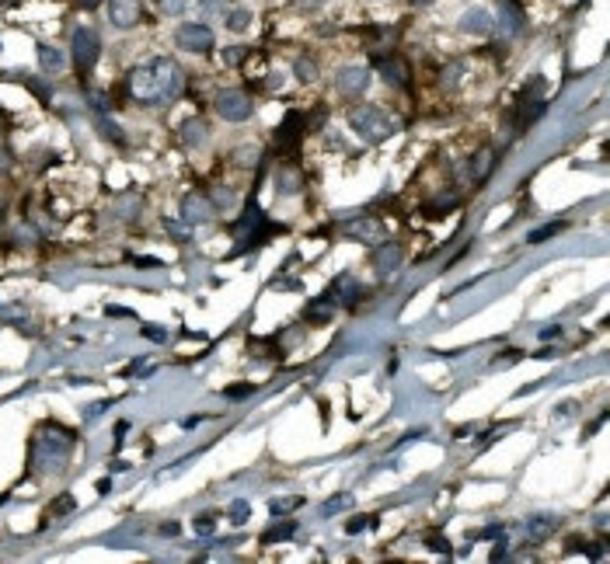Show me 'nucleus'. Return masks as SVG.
<instances>
[{
    "mask_svg": "<svg viewBox=\"0 0 610 564\" xmlns=\"http://www.w3.org/2000/svg\"><path fill=\"white\" fill-rule=\"evenodd\" d=\"M185 88V77H182V67L168 56H157L143 67H136L129 74V94L143 105H164V101H175Z\"/></svg>",
    "mask_w": 610,
    "mask_h": 564,
    "instance_id": "nucleus-1",
    "label": "nucleus"
},
{
    "mask_svg": "<svg viewBox=\"0 0 610 564\" xmlns=\"http://www.w3.org/2000/svg\"><path fill=\"white\" fill-rule=\"evenodd\" d=\"M70 450H74V432L49 422V425L39 429V436L32 443V467L39 474H53V470H60L67 464Z\"/></svg>",
    "mask_w": 610,
    "mask_h": 564,
    "instance_id": "nucleus-2",
    "label": "nucleus"
},
{
    "mask_svg": "<svg viewBox=\"0 0 610 564\" xmlns=\"http://www.w3.org/2000/svg\"><path fill=\"white\" fill-rule=\"evenodd\" d=\"M349 126H352L363 140H370V143H380V140H387V136L398 129V122H394L387 112L373 108V105H356V108L349 112Z\"/></svg>",
    "mask_w": 610,
    "mask_h": 564,
    "instance_id": "nucleus-3",
    "label": "nucleus"
},
{
    "mask_svg": "<svg viewBox=\"0 0 610 564\" xmlns=\"http://www.w3.org/2000/svg\"><path fill=\"white\" fill-rule=\"evenodd\" d=\"M98 53H102V39H98V32L95 28H77L74 32V39H70V56H74V67H77V74H81V81L95 70V63H98Z\"/></svg>",
    "mask_w": 610,
    "mask_h": 564,
    "instance_id": "nucleus-4",
    "label": "nucleus"
},
{
    "mask_svg": "<svg viewBox=\"0 0 610 564\" xmlns=\"http://www.w3.org/2000/svg\"><path fill=\"white\" fill-rule=\"evenodd\" d=\"M216 112L227 122H244V119H251V94L237 91V88H227V91L216 94Z\"/></svg>",
    "mask_w": 610,
    "mask_h": 564,
    "instance_id": "nucleus-5",
    "label": "nucleus"
},
{
    "mask_svg": "<svg viewBox=\"0 0 610 564\" xmlns=\"http://www.w3.org/2000/svg\"><path fill=\"white\" fill-rule=\"evenodd\" d=\"M175 39H178V46L189 49V53H209V49H213V28L196 25V21L182 25V28L175 32Z\"/></svg>",
    "mask_w": 610,
    "mask_h": 564,
    "instance_id": "nucleus-6",
    "label": "nucleus"
},
{
    "mask_svg": "<svg viewBox=\"0 0 610 564\" xmlns=\"http://www.w3.org/2000/svg\"><path fill=\"white\" fill-rule=\"evenodd\" d=\"M143 18V0H108V21L115 28H133Z\"/></svg>",
    "mask_w": 610,
    "mask_h": 564,
    "instance_id": "nucleus-7",
    "label": "nucleus"
},
{
    "mask_svg": "<svg viewBox=\"0 0 610 564\" xmlns=\"http://www.w3.org/2000/svg\"><path fill=\"white\" fill-rule=\"evenodd\" d=\"M209 216H213V206H209V199L206 195H185L182 199V223H189V227H199V223H209Z\"/></svg>",
    "mask_w": 610,
    "mask_h": 564,
    "instance_id": "nucleus-8",
    "label": "nucleus"
},
{
    "mask_svg": "<svg viewBox=\"0 0 610 564\" xmlns=\"http://www.w3.org/2000/svg\"><path fill=\"white\" fill-rule=\"evenodd\" d=\"M370 88V70L366 67H342L338 70V91L349 94V98H356V94H363Z\"/></svg>",
    "mask_w": 610,
    "mask_h": 564,
    "instance_id": "nucleus-9",
    "label": "nucleus"
},
{
    "mask_svg": "<svg viewBox=\"0 0 610 564\" xmlns=\"http://www.w3.org/2000/svg\"><path fill=\"white\" fill-rule=\"evenodd\" d=\"M492 28H496V21H492V14L485 7H471L460 18V32H468V35H489Z\"/></svg>",
    "mask_w": 610,
    "mask_h": 564,
    "instance_id": "nucleus-10",
    "label": "nucleus"
},
{
    "mask_svg": "<svg viewBox=\"0 0 610 564\" xmlns=\"http://www.w3.org/2000/svg\"><path fill=\"white\" fill-rule=\"evenodd\" d=\"M331 296L342 303V307H356L359 300H363V286L352 279V276H342V279H335V289H331Z\"/></svg>",
    "mask_w": 610,
    "mask_h": 564,
    "instance_id": "nucleus-11",
    "label": "nucleus"
},
{
    "mask_svg": "<svg viewBox=\"0 0 610 564\" xmlns=\"http://www.w3.org/2000/svg\"><path fill=\"white\" fill-rule=\"evenodd\" d=\"M377 67L391 84H408V67L402 56H377Z\"/></svg>",
    "mask_w": 610,
    "mask_h": 564,
    "instance_id": "nucleus-12",
    "label": "nucleus"
},
{
    "mask_svg": "<svg viewBox=\"0 0 610 564\" xmlns=\"http://www.w3.org/2000/svg\"><path fill=\"white\" fill-rule=\"evenodd\" d=\"M398 265H402V248H398V244H384V248L373 255V269H377L380 276L394 272Z\"/></svg>",
    "mask_w": 610,
    "mask_h": 564,
    "instance_id": "nucleus-13",
    "label": "nucleus"
},
{
    "mask_svg": "<svg viewBox=\"0 0 610 564\" xmlns=\"http://www.w3.org/2000/svg\"><path fill=\"white\" fill-rule=\"evenodd\" d=\"M39 67L42 74H63L67 70V56L53 46H39Z\"/></svg>",
    "mask_w": 610,
    "mask_h": 564,
    "instance_id": "nucleus-14",
    "label": "nucleus"
},
{
    "mask_svg": "<svg viewBox=\"0 0 610 564\" xmlns=\"http://www.w3.org/2000/svg\"><path fill=\"white\" fill-rule=\"evenodd\" d=\"M492 164H496V150H478L475 157H471V178L475 182H485L489 175H492Z\"/></svg>",
    "mask_w": 610,
    "mask_h": 564,
    "instance_id": "nucleus-15",
    "label": "nucleus"
},
{
    "mask_svg": "<svg viewBox=\"0 0 610 564\" xmlns=\"http://www.w3.org/2000/svg\"><path fill=\"white\" fill-rule=\"evenodd\" d=\"M331 314H335L331 296H321V300H314V303L307 307V321H310V324H324V321H331Z\"/></svg>",
    "mask_w": 610,
    "mask_h": 564,
    "instance_id": "nucleus-16",
    "label": "nucleus"
},
{
    "mask_svg": "<svg viewBox=\"0 0 610 564\" xmlns=\"http://www.w3.org/2000/svg\"><path fill=\"white\" fill-rule=\"evenodd\" d=\"M499 14H503V28H509L512 35L523 32V14H519V7H516L512 0H503V4H499Z\"/></svg>",
    "mask_w": 610,
    "mask_h": 564,
    "instance_id": "nucleus-17",
    "label": "nucleus"
},
{
    "mask_svg": "<svg viewBox=\"0 0 610 564\" xmlns=\"http://www.w3.org/2000/svg\"><path fill=\"white\" fill-rule=\"evenodd\" d=\"M551 519H530L526 523V544H541V540H548V533H551Z\"/></svg>",
    "mask_w": 610,
    "mask_h": 564,
    "instance_id": "nucleus-18",
    "label": "nucleus"
},
{
    "mask_svg": "<svg viewBox=\"0 0 610 564\" xmlns=\"http://www.w3.org/2000/svg\"><path fill=\"white\" fill-rule=\"evenodd\" d=\"M300 126H304V115H300V112H290V115H286V122L279 126V133H276V140H283V143H290V136H293V133H297Z\"/></svg>",
    "mask_w": 610,
    "mask_h": 564,
    "instance_id": "nucleus-19",
    "label": "nucleus"
},
{
    "mask_svg": "<svg viewBox=\"0 0 610 564\" xmlns=\"http://www.w3.org/2000/svg\"><path fill=\"white\" fill-rule=\"evenodd\" d=\"M182 140H185L189 147H199V143L206 140V126H203V122H196V119H192V122H185V129H182Z\"/></svg>",
    "mask_w": 610,
    "mask_h": 564,
    "instance_id": "nucleus-20",
    "label": "nucleus"
},
{
    "mask_svg": "<svg viewBox=\"0 0 610 564\" xmlns=\"http://www.w3.org/2000/svg\"><path fill=\"white\" fill-rule=\"evenodd\" d=\"M248 25H251V11L237 7V11H230V14H227V28H230V32H244Z\"/></svg>",
    "mask_w": 610,
    "mask_h": 564,
    "instance_id": "nucleus-21",
    "label": "nucleus"
},
{
    "mask_svg": "<svg viewBox=\"0 0 610 564\" xmlns=\"http://www.w3.org/2000/svg\"><path fill=\"white\" fill-rule=\"evenodd\" d=\"M562 230H565V223H562V220H555V223H548V227L533 230V234H530V244H541V241H548V237H555V234H562Z\"/></svg>",
    "mask_w": 610,
    "mask_h": 564,
    "instance_id": "nucleus-22",
    "label": "nucleus"
},
{
    "mask_svg": "<svg viewBox=\"0 0 610 564\" xmlns=\"http://www.w3.org/2000/svg\"><path fill=\"white\" fill-rule=\"evenodd\" d=\"M293 530H297L293 523H279V526H272V530H269V533H265L262 540H265V544H276V540H290V537H293Z\"/></svg>",
    "mask_w": 610,
    "mask_h": 564,
    "instance_id": "nucleus-23",
    "label": "nucleus"
},
{
    "mask_svg": "<svg viewBox=\"0 0 610 564\" xmlns=\"http://www.w3.org/2000/svg\"><path fill=\"white\" fill-rule=\"evenodd\" d=\"M251 394H255V387H251V383H234V387H227V390H223V397H227V401H244V397H251Z\"/></svg>",
    "mask_w": 610,
    "mask_h": 564,
    "instance_id": "nucleus-24",
    "label": "nucleus"
},
{
    "mask_svg": "<svg viewBox=\"0 0 610 564\" xmlns=\"http://www.w3.org/2000/svg\"><path fill=\"white\" fill-rule=\"evenodd\" d=\"M293 70H297V77H300V81H314V77H317V67H314L307 56H300V60L293 63Z\"/></svg>",
    "mask_w": 610,
    "mask_h": 564,
    "instance_id": "nucleus-25",
    "label": "nucleus"
},
{
    "mask_svg": "<svg viewBox=\"0 0 610 564\" xmlns=\"http://www.w3.org/2000/svg\"><path fill=\"white\" fill-rule=\"evenodd\" d=\"M300 505V498H276L269 509H272V516H283V512H290V509H297Z\"/></svg>",
    "mask_w": 610,
    "mask_h": 564,
    "instance_id": "nucleus-26",
    "label": "nucleus"
},
{
    "mask_svg": "<svg viewBox=\"0 0 610 564\" xmlns=\"http://www.w3.org/2000/svg\"><path fill=\"white\" fill-rule=\"evenodd\" d=\"M244 56H248V53H244L241 46H234V49H227V53H223V63H227V67H237Z\"/></svg>",
    "mask_w": 610,
    "mask_h": 564,
    "instance_id": "nucleus-27",
    "label": "nucleus"
},
{
    "mask_svg": "<svg viewBox=\"0 0 610 564\" xmlns=\"http://www.w3.org/2000/svg\"><path fill=\"white\" fill-rule=\"evenodd\" d=\"M230 519H234V523H244V519H248V502H234V505H230Z\"/></svg>",
    "mask_w": 610,
    "mask_h": 564,
    "instance_id": "nucleus-28",
    "label": "nucleus"
},
{
    "mask_svg": "<svg viewBox=\"0 0 610 564\" xmlns=\"http://www.w3.org/2000/svg\"><path fill=\"white\" fill-rule=\"evenodd\" d=\"M370 526V519L366 516H356V519H349V526H345V533H363Z\"/></svg>",
    "mask_w": 610,
    "mask_h": 564,
    "instance_id": "nucleus-29",
    "label": "nucleus"
},
{
    "mask_svg": "<svg viewBox=\"0 0 610 564\" xmlns=\"http://www.w3.org/2000/svg\"><path fill=\"white\" fill-rule=\"evenodd\" d=\"M425 547H432V551H439V554H446V558H450V544H446L443 537H429V540H425Z\"/></svg>",
    "mask_w": 610,
    "mask_h": 564,
    "instance_id": "nucleus-30",
    "label": "nucleus"
},
{
    "mask_svg": "<svg viewBox=\"0 0 610 564\" xmlns=\"http://www.w3.org/2000/svg\"><path fill=\"white\" fill-rule=\"evenodd\" d=\"M143 335H147L150 342H164V338H168V331H161V328H154V324H143Z\"/></svg>",
    "mask_w": 610,
    "mask_h": 564,
    "instance_id": "nucleus-31",
    "label": "nucleus"
},
{
    "mask_svg": "<svg viewBox=\"0 0 610 564\" xmlns=\"http://www.w3.org/2000/svg\"><path fill=\"white\" fill-rule=\"evenodd\" d=\"M345 502H349L345 495H338V498H331V502L324 505V516H331V512H338V509H345Z\"/></svg>",
    "mask_w": 610,
    "mask_h": 564,
    "instance_id": "nucleus-32",
    "label": "nucleus"
},
{
    "mask_svg": "<svg viewBox=\"0 0 610 564\" xmlns=\"http://www.w3.org/2000/svg\"><path fill=\"white\" fill-rule=\"evenodd\" d=\"M70 509H74V498H70V495H63V498H60V505H53V512H56V516H63V512H70Z\"/></svg>",
    "mask_w": 610,
    "mask_h": 564,
    "instance_id": "nucleus-33",
    "label": "nucleus"
},
{
    "mask_svg": "<svg viewBox=\"0 0 610 564\" xmlns=\"http://www.w3.org/2000/svg\"><path fill=\"white\" fill-rule=\"evenodd\" d=\"M161 7H164L168 14H178V11L185 7V0H161Z\"/></svg>",
    "mask_w": 610,
    "mask_h": 564,
    "instance_id": "nucleus-34",
    "label": "nucleus"
},
{
    "mask_svg": "<svg viewBox=\"0 0 610 564\" xmlns=\"http://www.w3.org/2000/svg\"><path fill=\"white\" fill-rule=\"evenodd\" d=\"M161 533H164V537H178V533H182V526H178V523H164V526H161Z\"/></svg>",
    "mask_w": 610,
    "mask_h": 564,
    "instance_id": "nucleus-35",
    "label": "nucleus"
},
{
    "mask_svg": "<svg viewBox=\"0 0 610 564\" xmlns=\"http://www.w3.org/2000/svg\"><path fill=\"white\" fill-rule=\"evenodd\" d=\"M108 317H133L126 307H108Z\"/></svg>",
    "mask_w": 610,
    "mask_h": 564,
    "instance_id": "nucleus-36",
    "label": "nucleus"
},
{
    "mask_svg": "<svg viewBox=\"0 0 610 564\" xmlns=\"http://www.w3.org/2000/svg\"><path fill=\"white\" fill-rule=\"evenodd\" d=\"M492 561H506V540H503V544L492 551Z\"/></svg>",
    "mask_w": 610,
    "mask_h": 564,
    "instance_id": "nucleus-37",
    "label": "nucleus"
},
{
    "mask_svg": "<svg viewBox=\"0 0 610 564\" xmlns=\"http://www.w3.org/2000/svg\"><path fill=\"white\" fill-rule=\"evenodd\" d=\"M199 422H206V415H192V418H185V422H182V425H185V429H196V425H199Z\"/></svg>",
    "mask_w": 610,
    "mask_h": 564,
    "instance_id": "nucleus-38",
    "label": "nucleus"
},
{
    "mask_svg": "<svg viewBox=\"0 0 610 564\" xmlns=\"http://www.w3.org/2000/svg\"><path fill=\"white\" fill-rule=\"evenodd\" d=\"M558 335H562V328H548V331H544V335H541V338H544V342H555V338H558Z\"/></svg>",
    "mask_w": 610,
    "mask_h": 564,
    "instance_id": "nucleus-39",
    "label": "nucleus"
},
{
    "mask_svg": "<svg viewBox=\"0 0 610 564\" xmlns=\"http://www.w3.org/2000/svg\"><path fill=\"white\" fill-rule=\"evenodd\" d=\"M7 168H11V154L0 147V171H7Z\"/></svg>",
    "mask_w": 610,
    "mask_h": 564,
    "instance_id": "nucleus-40",
    "label": "nucleus"
},
{
    "mask_svg": "<svg viewBox=\"0 0 610 564\" xmlns=\"http://www.w3.org/2000/svg\"><path fill=\"white\" fill-rule=\"evenodd\" d=\"M209 526H213V519H199V523H196V530H199V533H209Z\"/></svg>",
    "mask_w": 610,
    "mask_h": 564,
    "instance_id": "nucleus-41",
    "label": "nucleus"
},
{
    "mask_svg": "<svg viewBox=\"0 0 610 564\" xmlns=\"http://www.w3.org/2000/svg\"><path fill=\"white\" fill-rule=\"evenodd\" d=\"M77 4H81V7H88V11H91V7H98V4H102V0H77Z\"/></svg>",
    "mask_w": 610,
    "mask_h": 564,
    "instance_id": "nucleus-42",
    "label": "nucleus"
},
{
    "mask_svg": "<svg viewBox=\"0 0 610 564\" xmlns=\"http://www.w3.org/2000/svg\"><path fill=\"white\" fill-rule=\"evenodd\" d=\"M415 4H429V0H415Z\"/></svg>",
    "mask_w": 610,
    "mask_h": 564,
    "instance_id": "nucleus-43",
    "label": "nucleus"
}]
</instances>
